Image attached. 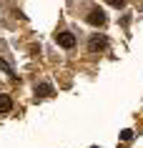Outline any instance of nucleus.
<instances>
[{
    "instance_id": "nucleus-8",
    "label": "nucleus",
    "mask_w": 143,
    "mask_h": 148,
    "mask_svg": "<svg viewBox=\"0 0 143 148\" xmlns=\"http://www.w3.org/2000/svg\"><path fill=\"white\" fill-rule=\"evenodd\" d=\"M93 148H98V146H93Z\"/></svg>"
},
{
    "instance_id": "nucleus-7",
    "label": "nucleus",
    "mask_w": 143,
    "mask_h": 148,
    "mask_svg": "<svg viewBox=\"0 0 143 148\" xmlns=\"http://www.w3.org/2000/svg\"><path fill=\"white\" fill-rule=\"evenodd\" d=\"M108 3H111V5H116V8H120V5H123L126 0H108Z\"/></svg>"
},
{
    "instance_id": "nucleus-3",
    "label": "nucleus",
    "mask_w": 143,
    "mask_h": 148,
    "mask_svg": "<svg viewBox=\"0 0 143 148\" xmlns=\"http://www.w3.org/2000/svg\"><path fill=\"white\" fill-rule=\"evenodd\" d=\"M35 95H40V98H48V95H53V86H50V83H40V86L35 88Z\"/></svg>"
},
{
    "instance_id": "nucleus-5",
    "label": "nucleus",
    "mask_w": 143,
    "mask_h": 148,
    "mask_svg": "<svg viewBox=\"0 0 143 148\" xmlns=\"http://www.w3.org/2000/svg\"><path fill=\"white\" fill-rule=\"evenodd\" d=\"M105 45H108V40H105V38H93V40H90V50H93V53H95V50H103Z\"/></svg>"
},
{
    "instance_id": "nucleus-4",
    "label": "nucleus",
    "mask_w": 143,
    "mask_h": 148,
    "mask_svg": "<svg viewBox=\"0 0 143 148\" xmlns=\"http://www.w3.org/2000/svg\"><path fill=\"white\" fill-rule=\"evenodd\" d=\"M8 110H13V101H10V95L0 93V113H8Z\"/></svg>"
},
{
    "instance_id": "nucleus-1",
    "label": "nucleus",
    "mask_w": 143,
    "mask_h": 148,
    "mask_svg": "<svg viewBox=\"0 0 143 148\" xmlns=\"http://www.w3.org/2000/svg\"><path fill=\"white\" fill-rule=\"evenodd\" d=\"M55 43L60 48H65V50H70V48L75 45V35H73V33H58V35H55Z\"/></svg>"
},
{
    "instance_id": "nucleus-6",
    "label": "nucleus",
    "mask_w": 143,
    "mask_h": 148,
    "mask_svg": "<svg viewBox=\"0 0 143 148\" xmlns=\"http://www.w3.org/2000/svg\"><path fill=\"white\" fill-rule=\"evenodd\" d=\"M120 138H123V140H131V138H133V131H128V128H126V131L120 133Z\"/></svg>"
},
{
    "instance_id": "nucleus-2",
    "label": "nucleus",
    "mask_w": 143,
    "mask_h": 148,
    "mask_svg": "<svg viewBox=\"0 0 143 148\" xmlns=\"http://www.w3.org/2000/svg\"><path fill=\"white\" fill-rule=\"evenodd\" d=\"M88 23H90V25H103L105 23V13H103V10H90Z\"/></svg>"
}]
</instances>
